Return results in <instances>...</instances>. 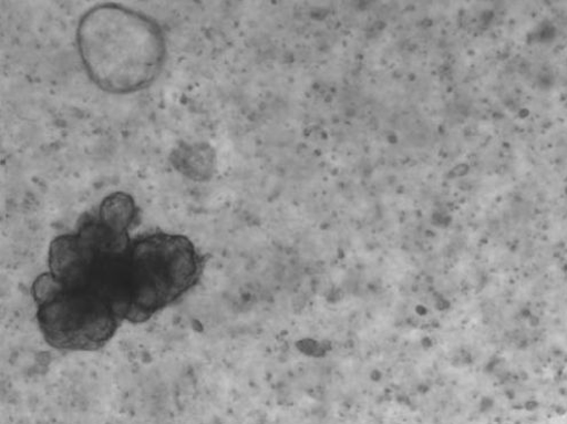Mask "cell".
I'll list each match as a JSON object with an SVG mask.
<instances>
[{"label": "cell", "instance_id": "cell-1", "mask_svg": "<svg viewBox=\"0 0 567 424\" xmlns=\"http://www.w3.org/2000/svg\"><path fill=\"white\" fill-rule=\"evenodd\" d=\"M137 215L131 195L116 192L75 232L52 241L49 272L31 289L40 330L51 347L95 351L127 321L128 231Z\"/></svg>", "mask_w": 567, "mask_h": 424}, {"label": "cell", "instance_id": "cell-2", "mask_svg": "<svg viewBox=\"0 0 567 424\" xmlns=\"http://www.w3.org/2000/svg\"><path fill=\"white\" fill-rule=\"evenodd\" d=\"M87 76L103 91L131 94L150 86L161 74L166 44L150 17L117 4L89 10L76 31Z\"/></svg>", "mask_w": 567, "mask_h": 424}, {"label": "cell", "instance_id": "cell-3", "mask_svg": "<svg viewBox=\"0 0 567 424\" xmlns=\"http://www.w3.org/2000/svg\"><path fill=\"white\" fill-rule=\"evenodd\" d=\"M204 258L184 236L156 232L132 239L128 255V317L142 323L174 304L193 288Z\"/></svg>", "mask_w": 567, "mask_h": 424}, {"label": "cell", "instance_id": "cell-4", "mask_svg": "<svg viewBox=\"0 0 567 424\" xmlns=\"http://www.w3.org/2000/svg\"><path fill=\"white\" fill-rule=\"evenodd\" d=\"M174 166L190 179L204 180L209 178L214 169V154L205 144L186 145L174 153Z\"/></svg>", "mask_w": 567, "mask_h": 424}]
</instances>
